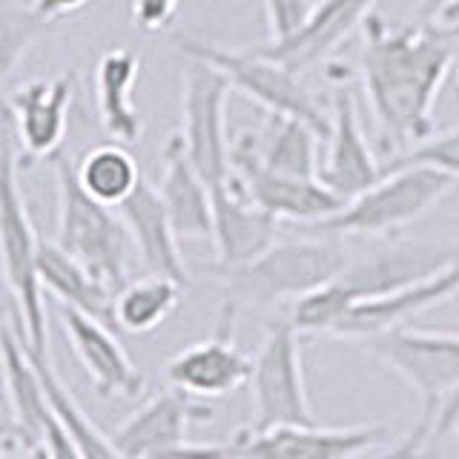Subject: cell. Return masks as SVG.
I'll return each mask as SVG.
<instances>
[{
	"label": "cell",
	"mask_w": 459,
	"mask_h": 459,
	"mask_svg": "<svg viewBox=\"0 0 459 459\" xmlns=\"http://www.w3.org/2000/svg\"><path fill=\"white\" fill-rule=\"evenodd\" d=\"M459 35L430 23H387L373 12L362 26L359 75L379 135L385 164L437 133L434 107L454 61Z\"/></svg>",
	"instance_id": "obj_1"
},
{
	"label": "cell",
	"mask_w": 459,
	"mask_h": 459,
	"mask_svg": "<svg viewBox=\"0 0 459 459\" xmlns=\"http://www.w3.org/2000/svg\"><path fill=\"white\" fill-rule=\"evenodd\" d=\"M21 158L6 112L0 115V270L21 307V333L35 353H49L47 299H43L38 255L40 238L32 227L21 186Z\"/></svg>",
	"instance_id": "obj_2"
},
{
	"label": "cell",
	"mask_w": 459,
	"mask_h": 459,
	"mask_svg": "<svg viewBox=\"0 0 459 459\" xmlns=\"http://www.w3.org/2000/svg\"><path fill=\"white\" fill-rule=\"evenodd\" d=\"M49 164L57 184L55 241L69 255H75L98 281L118 293L129 281V253H133V238H129L118 210L100 204L83 190L78 169L64 150H57Z\"/></svg>",
	"instance_id": "obj_3"
},
{
	"label": "cell",
	"mask_w": 459,
	"mask_h": 459,
	"mask_svg": "<svg viewBox=\"0 0 459 459\" xmlns=\"http://www.w3.org/2000/svg\"><path fill=\"white\" fill-rule=\"evenodd\" d=\"M351 255L342 244L330 241V236L276 241L253 262L241 267H215L224 279L227 299L236 305H281L296 301L316 287L333 281L348 267Z\"/></svg>",
	"instance_id": "obj_4"
},
{
	"label": "cell",
	"mask_w": 459,
	"mask_h": 459,
	"mask_svg": "<svg viewBox=\"0 0 459 459\" xmlns=\"http://www.w3.org/2000/svg\"><path fill=\"white\" fill-rule=\"evenodd\" d=\"M454 178L430 167H399L382 172V178L365 193L344 201L327 219L307 224L313 236H391L396 230L437 207L454 190Z\"/></svg>",
	"instance_id": "obj_5"
},
{
	"label": "cell",
	"mask_w": 459,
	"mask_h": 459,
	"mask_svg": "<svg viewBox=\"0 0 459 459\" xmlns=\"http://www.w3.org/2000/svg\"><path fill=\"white\" fill-rule=\"evenodd\" d=\"M172 47L184 57H195V61L215 66L230 81L233 90L247 95L253 104L264 109V115H287V118L305 121L325 141L327 126H330L327 109L319 104V98L307 90L299 72L287 69L284 64L273 61V57L262 55L258 49L233 52V49L215 47V43L198 40L190 35L172 38Z\"/></svg>",
	"instance_id": "obj_6"
},
{
	"label": "cell",
	"mask_w": 459,
	"mask_h": 459,
	"mask_svg": "<svg viewBox=\"0 0 459 459\" xmlns=\"http://www.w3.org/2000/svg\"><path fill=\"white\" fill-rule=\"evenodd\" d=\"M184 61L178 135L186 158L212 190L233 181V141L227 135V98L233 86L215 66L195 57Z\"/></svg>",
	"instance_id": "obj_7"
},
{
	"label": "cell",
	"mask_w": 459,
	"mask_h": 459,
	"mask_svg": "<svg viewBox=\"0 0 459 459\" xmlns=\"http://www.w3.org/2000/svg\"><path fill=\"white\" fill-rule=\"evenodd\" d=\"M253 428L313 425L305 368H301V333L287 322H273L253 359Z\"/></svg>",
	"instance_id": "obj_8"
},
{
	"label": "cell",
	"mask_w": 459,
	"mask_h": 459,
	"mask_svg": "<svg viewBox=\"0 0 459 459\" xmlns=\"http://www.w3.org/2000/svg\"><path fill=\"white\" fill-rule=\"evenodd\" d=\"M330 107H327V135L322 141L319 181L342 201H351L382 178V167L368 143L359 118L356 95L351 90V69L330 64Z\"/></svg>",
	"instance_id": "obj_9"
},
{
	"label": "cell",
	"mask_w": 459,
	"mask_h": 459,
	"mask_svg": "<svg viewBox=\"0 0 459 459\" xmlns=\"http://www.w3.org/2000/svg\"><path fill=\"white\" fill-rule=\"evenodd\" d=\"M387 370L405 379L425 411H439L442 399L459 385V333L391 327L359 342Z\"/></svg>",
	"instance_id": "obj_10"
},
{
	"label": "cell",
	"mask_w": 459,
	"mask_h": 459,
	"mask_svg": "<svg viewBox=\"0 0 459 459\" xmlns=\"http://www.w3.org/2000/svg\"><path fill=\"white\" fill-rule=\"evenodd\" d=\"M387 425H351L322 428L313 425H276L244 428L230 437L236 459H356L387 439Z\"/></svg>",
	"instance_id": "obj_11"
},
{
	"label": "cell",
	"mask_w": 459,
	"mask_h": 459,
	"mask_svg": "<svg viewBox=\"0 0 459 459\" xmlns=\"http://www.w3.org/2000/svg\"><path fill=\"white\" fill-rule=\"evenodd\" d=\"M236 310L233 299H224L219 325L210 339L186 344L169 359L164 377L172 387L190 396H227L253 377V359L236 344Z\"/></svg>",
	"instance_id": "obj_12"
},
{
	"label": "cell",
	"mask_w": 459,
	"mask_h": 459,
	"mask_svg": "<svg viewBox=\"0 0 459 459\" xmlns=\"http://www.w3.org/2000/svg\"><path fill=\"white\" fill-rule=\"evenodd\" d=\"M75 72H61L55 78L29 81L6 95V118L18 143L21 167H32L40 158L61 150L69 126V107L75 100Z\"/></svg>",
	"instance_id": "obj_13"
},
{
	"label": "cell",
	"mask_w": 459,
	"mask_h": 459,
	"mask_svg": "<svg viewBox=\"0 0 459 459\" xmlns=\"http://www.w3.org/2000/svg\"><path fill=\"white\" fill-rule=\"evenodd\" d=\"M233 176L253 204L270 212L273 219L293 221L299 227L322 221L344 204L319 178H296L267 169L241 138L233 141Z\"/></svg>",
	"instance_id": "obj_14"
},
{
	"label": "cell",
	"mask_w": 459,
	"mask_h": 459,
	"mask_svg": "<svg viewBox=\"0 0 459 459\" xmlns=\"http://www.w3.org/2000/svg\"><path fill=\"white\" fill-rule=\"evenodd\" d=\"M454 262H459L456 250L434 241H387L356 262H348V267L339 273V281L356 305L362 299L385 296L425 281Z\"/></svg>",
	"instance_id": "obj_15"
},
{
	"label": "cell",
	"mask_w": 459,
	"mask_h": 459,
	"mask_svg": "<svg viewBox=\"0 0 459 459\" xmlns=\"http://www.w3.org/2000/svg\"><path fill=\"white\" fill-rule=\"evenodd\" d=\"M57 319H61L69 348L78 356L90 382L95 385L98 396L135 399L143 394L147 379L129 359L118 336L112 333L115 327L66 305H57Z\"/></svg>",
	"instance_id": "obj_16"
},
{
	"label": "cell",
	"mask_w": 459,
	"mask_h": 459,
	"mask_svg": "<svg viewBox=\"0 0 459 459\" xmlns=\"http://www.w3.org/2000/svg\"><path fill=\"white\" fill-rule=\"evenodd\" d=\"M215 411L204 405L198 396L169 385V391H161L150 402L115 428L112 442L124 459H147L158 451L169 448L186 439V428L198 422H212Z\"/></svg>",
	"instance_id": "obj_17"
},
{
	"label": "cell",
	"mask_w": 459,
	"mask_h": 459,
	"mask_svg": "<svg viewBox=\"0 0 459 459\" xmlns=\"http://www.w3.org/2000/svg\"><path fill=\"white\" fill-rule=\"evenodd\" d=\"M456 293H459V262H454L451 267H445L442 273H437V276H430L425 281L402 287V290L356 301V305L339 319V325L330 330L327 339L365 342L391 327H399L402 322H408L411 316L434 307L439 301H448Z\"/></svg>",
	"instance_id": "obj_18"
},
{
	"label": "cell",
	"mask_w": 459,
	"mask_h": 459,
	"mask_svg": "<svg viewBox=\"0 0 459 459\" xmlns=\"http://www.w3.org/2000/svg\"><path fill=\"white\" fill-rule=\"evenodd\" d=\"M212 247L215 267H241L276 244L279 219H273L247 198L236 176L212 186Z\"/></svg>",
	"instance_id": "obj_19"
},
{
	"label": "cell",
	"mask_w": 459,
	"mask_h": 459,
	"mask_svg": "<svg viewBox=\"0 0 459 459\" xmlns=\"http://www.w3.org/2000/svg\"><path fill=\"white\" fill-rule=\"evenodd\" d=\"M377 4L379 0H319L307 26L296 38L276 47L264 43L255 49L301 75L305 69L330 61V55L339 52L356 29L365 26Z\"/></svg>",
	"instance_id": "obj_20"
},
{
	"label": "cell",
	"mask_w": 459,
	"mask_h": 459,
	"mask_svg": "<svg viewBox=\"0 0 459 459\" xmlns=\"http://www.w3.org/2000/svg\"><path fill=\"white\" fill-rule=\"evenodd\" d=\"M115 210H118L126 233L133 238V247L138 250L143 267L155 273V276H167L186 284V264L178 247L181 238L176 236V227L169 221V212L158 186L141 178L133 195L124 198Z\"/></svg>",
	"instance_id": "obj_21"
},
{
	"label": "cell",
	"mask_w": 459,
	"mask_h": 459,
	"mask_svg": "<svg viewBox=\"0 0 459 459\" xmlns=\"http://www.w3.org/2000/svg\"><path fill=\"white\" fill-rule=\"evenodd\" d=\"M158 193L169 212L178 238L212 241V193L210 184L198 176V169L184 152V141L172 133L161 150V181Z\"/></svg>",
	"instance_id": "obj_22"
},
{
	"label": "cell",
	"mask_w": 459,
	"mask_h": 459,
	"mask_svg": "<svg viewBox=\"0 0 459 459\" xmlns=\"http://www.w3.org/2000/svg\"><path fill=\"white\" fill-rule=\"evenodd\" d=\"M18 327L21 325L0 330V373H4L9 408L14 416V425H18L21 445L29 451H38L43 445V434H47L52 408H49L47 391H43L40 373L23 348Z\"/></svg>",
	"instance_id": "obj_23"
},
{
	"label": "cell",
	"mask_w": 459,
	"mask_h": 459,
	"mask_svg": "<svg viewBox=\"0 0 459 459\" xmlns=\"http://www.w3.org/2000/svg\"><path fill=\"white\" fill-rule=\"evenodd\" d=\"M141 72V57L126 49H107L95 66V100L104 133L118 143H138L143 135V115L138 112L133 90Z\"/></svg>",
	"instance_id": "obj_24"
},
{
	"label": "cell",
	"mask_w": 459,
	"mask_h": 459,
	"mask_svg": "<svg viewBox=\"0 0 459 459\" xmlns=\"http://www.w3.org/2000/svg\"><path fill=\"white\" fill-rule=\"evenodd\" d=\"M38 270L43 293H52L57 305L90 313L104 325L115 327V293L104 281H98L75 255H69L57 241L40 238Z\"/></svg>",
	"instance_id": "obj_25"
},
{
	"label": "cell",
	"mask_w": 459,
	"mask_h": 459,
	"mask_svg": "<svg viewBox=\"0 0 459 459\" xmlns=\"http://www.w3.org/2000/svg\"><path fill=\"white\" fill-rule=\"evenodd\" d=\"M238 138L267 169L296 178H319L322 135L310 124L287 115H267L258 133H241Z\"/></svg>",
	"instance_id": "obj_26"
},
{
	"label": "cell",
	"mask_w": 459,
	"mask_h": 459,
	"mask_svg": "<svg viewBox=\"0 0 459 459\" xmlns=\"http://www.w3.org/2000/svg\"><path fill=\"white\" fill-rule=\"evenodd\" d=\"M21 330V327H18ZM23 339V333H21ZM23 348L29 353V359L35 362L38 373H40V382H43V391H47V399H49V408L55 413L57 425L66 430V437L75 442V448L86 456V459H124L115 448L112 437H107L104 430H100L92 420L90 413L81 408V402L69 394V387L64 385V379L57 377V370L52 365V356L49 353H35L32 348L26 344L23 339Z\"/></svg>",
	"instance_id": "obj_27"
},
{
	"label": "cell",
	"mask_w": 459,
	"mask_h": 459,
	"mask_svg": "<svg viewBox=\"0 0 459 459\" xmlns=\"http://www.w3.org/2000/svg\"><path fill=\"white\" fill-rule=\"evenodd\" d=\"M181 281L155 276V273L126 281L115 293V327L133 336L152 333L181 305Z\"/></svg>",
	"instance_id": "obj_28"
},
{
	"label": "cell",
	"mask_w": 459,
	"mask_h": 459,
	"mask_svg": "<svg viewBox=\"0 0 459 459\" xmlns=\"http://www.w3.org/2000/svg\"><path fill=\"white\" fill-rule=\"evenodd\" d=\"M75 169L83 190L107 207H118L124 198L133 195L141 181L138 161L126 150V143L118 141L98 143V147L86 150Z\"/></svg>",
	"instance_id": "obj_29"
},
{
	"label": "cell",
	"mask_w": 459,
	"mask_h": 459,
	"mask_svg": "<svg viewBox=\"0 0 459 459\" xmlns=\"http://www.w3.org/2000/svg\"><path fill=\"white\" fill-rule=\"evenodd\" d=\"M47 29L49 23L40 21L32 6L23 9L14 0H0V83L12 75Z\"/></svg>",
	"instance_id": "obj_30"
},
{
	"label": "cell",
	"mask_w": 459,
	"mask_h": 459,
	"mask_svg": "<svg viewBox=\"0 0 459 459\" xmlns=\"http://www.w3.org/2000/svg\"><path fill=\"white\" fill-rule=\"evenodd\" d=\"M399 167H430L459 181V126L448 129V133H442V135L434 133L430 138L413 143L411 150L391 158V161L382 167V172L399 169Z\"/></svg>",
	"instance_id": "obj_31"
},
{
	"label": "cell",
	"mask_w": 459,
	"mask_h": 459,
	"mask_svg": "<svg viewBox=\"0 0 459 459\" xmlns=\"http://www.w3.org/2000/svg\"><path fill=\"white\" fill-rule=\"evenodd\" d=\"M319 0H264L267 18V43H287L307 26L310 14Z\"/></svg>",
	"instance_id": "obj_32"
},
{
	"label": "cell",
	"mask_w": 459,
	"mask_h": 459,
	"mask_svg": "<svg viewBox=\"0 0 459 459\" xmlns=\"http://www.w3.org/2000/svg\"><path fill=\"white\" fill-rule=\"evenodd\" d=\"M434 422H437V411H425L422 408L420 422H416L405 437H402L396 445H391V448L373 454L370 459H425L430 445L439 442L434 437Z\"/></svg>",
	"instance_id": "obj_33"
},
{
	"label": "cell",
	"mask_w": 459,
	"mask_h": 459,
	"mask_svg": "<svg viewBox=\"0 0 459 459\" xmlns=\"http://www.w3.org/2000/svg\"><path fill=\"white\" fill-rule=\"evenodd\" d=\"M147 459H236L233 442H176Z\"/></svg>",
	"instance_id": "obj_34"
},
{
	"label": "cell",
	"mask_w": 459,
	"mask_h": 459,
	"mask_svg": "<svg viewBox=\"0 0 459 459\" xmlns=\"http://www.w3.org/2000/svg\"><path fill=\"white\" fill-rule=\"evenodd\" d=\"M181 0H133V23L141 32H161L176 18Z\"/></svg>",
	"instance_id": "obj_35"
},
{
	"label": "cell",
	"mask_w": 459,
	"mask_h": 459,
	"mask_svg": "<svg viewBox=\"0 0 459 459\" xmlns=\"http://www.w3.org/2000/svg\"><path fill=\"white\" fill-rule=\"evenodd\" d=\"M416 21L459 35V0H422L416 6Z\"/></svg>",
	"instance_id": "obj_36"
},
{
	"label": "cell",
	"mask_w": 459,
	"mask_h": 459,
	"mask_svg": "<svg viewBox=\"0 0 459 459\" xmlns=\"http://www.w3.org/2000/svg\"><path fill=\"white\" fill-rule=\"evenodd\" d=\"M40 459H86L78 448L75 442L66 437V430L57 425L55 413L49 416V425H47V434H43V445L38 448Z\"/></svg>",
	"instance_id": "obj_37"
},
{
	"label": "cell",
	"mask_w": 459,
	"mask_h": 459,
	"mask_svg": "<svg viewBox=\"0 0 459 459\" xmlns=\"http://www.w3.org/2000/svg\"><path fill=\"white\" fill-rule=\"evenodd\" d=\"M90 0H32V12L40 21H47L49 26L69 18V14L81 12Z\"/></svg>",
	"instance_id": "obj_38"
},
{
	"label": "cell",
	"mask_w": 459,
	"mask_h": 459,
	"mask_svg": "<svg viewBox=\"0 0 459 459\" xmlns=\"http://www.w3.org/2000/svg\"><path fill=\"white\" fill-rule=\"evenodd\" d=\"M456 428H459V385L442 399V405L437 411V422H434V437L442 439L448 430H456Z\"/></svg>",
	"instance_id": "obj_39"
},
{
	"label": "cell",
	"mask_w": 459,
	"mask_h": 459,
	"mask_svg": "<svg viewBox=\"0 0 459 459\" xmlns=\"http://www.w3.org/2000/svg\"><path fill=\"white\" fill-rule=\"evenodd\" d=\"M0 445H21L18 425H14V416H12V408H9L4 373H0Z\"/></svg>",
	"instance_id": "obj_40"
},
{
	"label": "cell",
	"mask_w": 459,
	"mask_h": 459,
	"mask_svg": "<svg viewBox=\"0 0 459 459\" xmlns=\"http://www.w3.org/2000/svg\"><path fill=\"white\" fill-rule=\"evenodd\" d=\"M12 325H21V307L4 276V270H0V330H6Z\"/></svg>",
	"instance_id": "obj_41"
},
{
	"label": "cell",
	"mask_w": 459,
	"mask_h": 459,
	"mask_svg": "<svg viewBox=\"0 0 459 459\" xmlns=\"http://www.w3.org/2000/svg\"><path fill=\"white\" fill-rule=\"evenodd\" d=\"M0 459H38V454L23 448V445H4L0 448Z\"/></svg>",
	"instance_id": "obj_42"
},
{
	"label": "cell",
	"mask_w": 459,
	"mask_h": 459,
	"mask_svg": "<svg viewBox=\"0 0 459 459\" xmlns=\"http://www.w3.org/2000/svg\"><path fill=\"white\" fill-rule=\"evenodd\" d=\"M425 459H439V456H437V442H434V445H430V448H428Z\"/></svg>",
	"instance_id": "obj_43"
},
{
	"label": "cell",
	"mask_w": 459,
	"mask_h": 459,
	"mask_svg": "<svg viewBox=\"0 0 459 459\" xmlns=\"http://www.w3.org/2000/svg\"><path fill=\"white\" fill-rule=\"evenodd\" d=\"M35 454H38V451H35ZM38 459H40V454H38Z\"/></svg>",
	"instance_id": "obj_44"
}]
</instances>
